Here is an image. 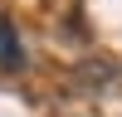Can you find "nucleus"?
<instances>
[{
    "label": "nucleus",
    "instance_id": "nucleus-1",
    "mask_svg": "<svg viewBox=\"0 0 122 117\" xmlns=\"http://www.w3.org/2000/svg\"><path fill=\"white\" fill-rule=\"evenodd\" d=\"M20 63H25V54H20L15 24H10V20H0V68H5V73H15Z\"/></svg>",
    "mask_w": 122,
    "mask_h": 117
}]
</instances>
